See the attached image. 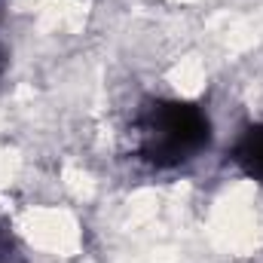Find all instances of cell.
<instances>
[{"label":"cell","instance_id":"1","mask_svg":"<svg viewBox=\"0 0 263 263\" xmlns=\"http://www.w3.org/2000/svg\"><path fill=\"white\" fill-rule=\"evenodd\" d=\"M208 120L193 104L159 101L147 107L135 126L138 153L153 165H178L193 159L205 147Z\"/></svg>","mask_w":263,"mask_h":263}]
</instances>
